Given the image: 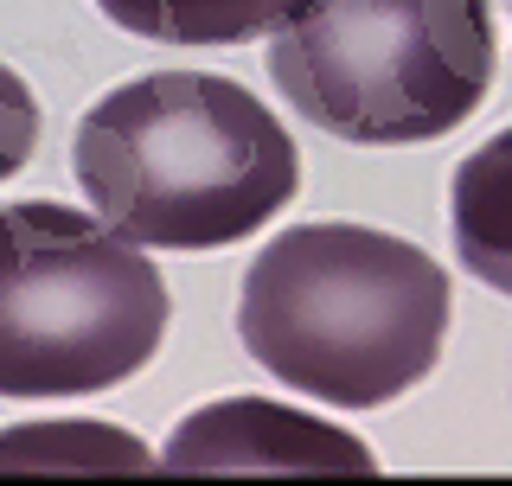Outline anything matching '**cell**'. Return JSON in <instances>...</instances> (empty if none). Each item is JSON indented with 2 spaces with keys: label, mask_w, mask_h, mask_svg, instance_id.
Masks as SVG:
<instances>
[{
  "label": "cell",
  "mask_w": 512,
  "mask_h": 486,
  "mask_svg": "<svg viewBox=\"0 0 512 486\" xmlns=\"http://www.w3.org/2000/svg\"><path fill=\"white\" fill-rule=\"evenodd\" d=\"M71 173L109 231L141 250H224L301 186V148L237 77L148 71L77 122Z\"/></svg>",
  "instance_id": "1"
},
{
  "label": "cell",
  "mask_w": 512,
  "mask_h": 486,
  "mask_svg": "<svg viewBox=\"0 0 512 486\" xmlns=\"http://www.w3.org/2000/svg\"><path fill=\"white\" fill-rule=\"evenodd\" d=\"M448 269L372 224H295L244 269L237 339L288 391L327 410H378L436 371Z\"/></svg>",
  "instance_id": "2"
},
{
  "label": "cell",
  "mask_w": 512,
  "mask_h": 486,
  "mask_svg": "<svg viewBox=\"0 0 512 486\" xmlns=\"http://www.w3.org/2000/svg\"><path fill=\"white\" fill-rule=\"evenodd\" d=\"M500 71L487 0H314L269 32V84L352 148L442 141Z\"/></svg>",
  "instance_id": "3"
},
{
  "label": "cell",
  "mask_w": 512,
  "mask_h": 486,
  "mask_svg": "<svg viewBox=\"0 0 512 486\" xmlns=\"http://www.w3.org/2000/svg\"><path fill=\"white\" fill-rule=\"evenodd\" d=\"M167 282L77 205H0V397L58 403L128 384L160 352Z\"/></svg>",
  "instance_id": "4"
},
{
  "label": "cell",
  "mask_w": 512,
  "mask_h": 486,
  "mask_svg": "<svg viewBox=\"0 0 512 486\" xmlns=\"http://www.w3.org/2000/svg\"><path fill=\"white\" fill-rule=\"evenodd\" d=\"M160 467L167 474H378L359 435L295 416L269 397L205 403L192 423L173 429Z\"/></svg>",
  "instance_id": "5"
},
{
  "label": "cell",
  "mask_w": 512,
  "mask_h": 486,
  "mask_svg": "<svg viewBox=\"0 0 512 486\" xmlns=\"http://www.w3.org/2000/svg\"><path fill=\"white\" fill-rule=\"evenodd\" d=\"M448 224H455V256L474 282L512 295V128L455 167L448 186Z\"/></svg>",
  "instance_id": "6"
},
{
  "label": "cell",
  "mask_w": 512,
  "mask_h": 486,
  "mask_svg": "<svg viewBox=\"0 0 512 486\" xmlns=\"http://www.w3.org/2000/svg\"><path fill=\"white\" fill-rule=\"evenodd\" d=\"M96 7L154 45H244L288 26L314 0H96Z\"/></svg>",
  "instance_id": "7"
},
{
  "label": "cell",
  "mask_w": 512,
  "mask_h": 486,
  "mask_svg": "<svg viewBox=\"0 0 512 486\" xmlns=\"http://www.w3.org/2000/svg\"><path fill=\"white\" fill-rule=\"evenodd\" d=\"M32 148H39V96L26 90L13 64H0V180H13Z\"/></svg>",
  "instance_id": "8"
}]
</instances>
